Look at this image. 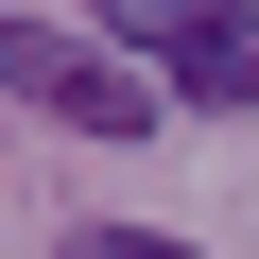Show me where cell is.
<instances>
[{"label": "cell", "mask_w": 259, "mask_h": 259, "mask_svg": "<svg viewBox=\"0 0 259 259\" xmlns=\"http://www.w3.org/2000/svg\"><path fill=\"white\" fill-rule=\"evenodd\" d=\"M156 87L207 104V121H242V104H259V0H190V35L156 52Z\"/></svg>", "instance_id": "cell-2"}, {"label": "cell", "mask_w": 259, "mask_h": 259, "mask_svg": "<svg viewBox=\"0 0 259 259\" xmlns=\"http://www.w3.org/2000/svg\"><path fill=\"white\" fill-rule=\"evenodd\" d=\"M52 259H207V242H156V225H69Z\"/></svg>", "instance_id": "cell-4"}, {"label": "cell", "mask_w": 259, "mask_h": 259, "mask_svg": "<svg viewBox=\"0 0 259 259\" xmlns=\"http://www.w3.org/2000/svg\"><path fill=\"white\" fill-rule=\"evenodd\" d=\"M87 18H104L121 52H173V35H190V0H87Z\"/></svg>", "instance_id": "cell-3"}, {"label": "cell", "mask_w": 259, "mask_h": 259, "mask_svg": "<svg viewBox=\"0 0 259 259\" xmlns=\"http://www.w3.org/2000/svg\"><path fill=\"white\" fill-rule=\"evenodd\" d=\"M0 87L18 104H52V121H87V139H156V69H121V52H87V35H52V18H0Z\"/></svg>", "instance_id": "cell-1"}]
</instances>
